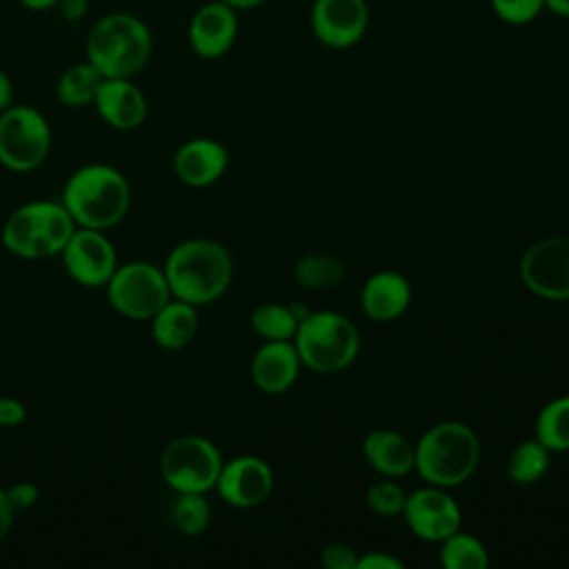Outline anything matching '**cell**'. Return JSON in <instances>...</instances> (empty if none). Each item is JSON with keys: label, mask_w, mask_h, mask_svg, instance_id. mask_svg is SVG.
I'll return each instance as SVG.
<instances>
[{"label": "cell", "mask_w": 569, "mask_h": 569, "mask_svg": "<svg viewBox=\"0 0 569 569\" xmlns=\"http://www.w3.org/2000/svg\"><path fill=\"white\" fill-rule=\"evenodd\" d=\"M171 298L193 307L216 302L231 284L233 262L229 251L207 238H193L176 244L162 264Z\"/></svg>", "instance_id": "1"}, {"label": "cell", "mask_w": 569, "mask_h": 569, "mask_svg": "<svg viewBox=\"0 0 569 569\" xmlns=\"http://www.w3.org/2000/svg\"><path fill=\"white\" fill-rule=\"evenodd\" d=\"M60 202L69 209L78 227L111 229L131 207V187L124 173L104 162L76 169L62 189Z\"/></svg>", "instance_id": "2"}, {"label": "cell", "mask_w": 569, "mask_h": 569, "mask_svg": "<svg viewBox=\"0 0 569 569\" xmlns=\"http://www.w3.org/2000/svg\"><path fill=\"white\" fill-rule=\"evenodd\" d=\"M84 51L104 78H133L151 58L153 36L142 18L111 11L91 24Z\"/></svg>", "instance_id": "3"}, {"label": "cell", "mask_w": 569, "mask_h": 569, "mask_svg": "<svg viewBox=\"0 0 569 569\" xmlns=\"http://www.w3.org/2000/svg\"><path fill=\"white\" fill-rule=\"evenodd\" d=\"M478 460L480 442L476 431L460 420H445L420 436L413 469L427 485L451 489L473 476Z\"/></svg>", "instance_id": "4"}, {"label": "cell", "mask_w": 569, "mask_h": 569, "mask_svg": "<svg viewBox=\"0 0 569 569\" xmlns=\"http://www.w3.org/2000/svg\"><path fill=\"white\" fill-rule=\"evenodd\" d=\"M300 362L316 373L347 369L360 351L356 325L336 311H309L293 336Z\"/></svg>", "instance_id": "5"}, {"label": "cell", "mask_w": 569, "mask_h": 569, "mask_svg": "<svg viewBox=\"0 0 569 569\" xmlns=\"http://www.w3.org/2000/svg\"><path fill=\"white\" fill-rule=\"evenodd\" d=\"M220 449L204 436H178L160 453V476L176 493H207L216 489L222 469Z\"/></svg>", "instance_id": "6"}, {"label": "cell", "mask_w": 569, "mask_h": 569, "mask_svg": "<svg viewBox=\"0 0 569 569\" xmlns=\"http://www.w3.org/2000/svg\"><path fill=\"white\" fill-rule=\"evenodd\" d=\"M51 151V127L31 104H9L0 111V164L27 173L38 169Z\"/></svg>", "instance_id": "7"}, {"label": "cell", "mask_w": 569, "mask_h": 569, "mask_svg": "<svg viewBox=\"0 0 569 569\" xmlns=\"http://www.w3.org/2000/svg\"><path fill=\"white\" fill-rule=\"evenodd\" d=\"M104 289L109 305L129 320H151L171 300L162 267L144 260L118 264Z\"/></svg>", "instance_id": "8"}, {"label": "cell", "mask_w": 569, "mask_h": 569, "mask_svg": "<svg viewBox=\"0 0 569 569\" xmlns=\"http://www.w3.org/2000/svg\"><path fill=\"white\" fill-rule=\"evenodd\" d=\"M518 273L531 293L545 300H569V238L549 236L529 244Z\"/></svg>", "instance_id": "9"}, {"label": "cell", "mask_w": 569, "mask_h": 569, "mask_svg": "<svg viewBox=\"0 0 569 569\" xmlns=\"http://www.w3.org/2000/svg\"><path fill=\"white\" fill-rule=\"evenodd\" d=\"M64 271L82 287H104L118 267L113 242L100 229L78 227L60 253Z\"/></svg>", "instance_id": "10"}, {"label": "cell", "mask_w": 569, "mask_h": 569, "mask_svg": "<svg viewBox=\"0 0 569 569\" xmlns=\"http://www.w3.org/2000/svg\"><path fill=\"white\" fill-rule=\"evenodd\" d=\"M402 516L416 538L425 542H442L460 529L462 513L458 502L436 485L411 491L405 500Z\"/></svg>", "instance_id": "11"}, {"label": "cell", "mask_w": 569, "mask_h": 569, "mask_svg": "<svg viewBox=\"0 0 569 569\" xmlns=\"http://www.w3.org/2000/svg\"><path fill=\"white\" fill-rule=\"evenodd\" d=\"M311 31L329 49H349L362 40L369 27L367 0H313Z\"/></svg>", "instance_id": "12"}, {"label": "cell", "mask_w": 569, "mask_h": 569, "mask_svg": "<svg viewBox=\"0 0 569 569\" xmlns=\"http://www.w3.org/2000/svg\"><path fill=\"white\" fill-rule=\"evenodd\" d=\"M273 485V469L267 460L258 456H236L222 462L216 491L227 505L251 509L271 496Z\"/></svg>", "instance_id": "13"}, {"label": "cell", "mask_w": 569, "mask_h": 569, "mask_svg": "<svg viewBox=\"0 0 569 569\" xmlns=\"http://www.w3.org/2000/svg\"><path fill=\"white\" fill-rule=\"evenodd\" d=\"M238 36V13L222 0L204 2L191 16L187 38L191 49L204 58H222L236 42Z\"/></svg>", "instance_id": "14"}, {"label": "cell", "mask_w": 569, "mask_h": 569, "mask_svg": "<svg viewBox=\"0 0 569 569\" xmlns=\"http://www.w3.org/2000/svg\"><path fill=\"white\" fill-rule=\"evenodd\" d=\"M98 116L118 131H133L147 120V98L131 78H104L93 100Z\"/></svg>", "instance_id": "15"}, {"label": "cell", "mask_w": 569, "mask_h": 569, "mask_svg": "<svg viewBox=\"0 0 569 569\" xmlns=\"http://www.w3.org/2000/svg\"><path fill=\"white\" fill-rule=\"evenodd\" d=\"M229 167V151L213 138H191L173 156V173L187 187H209L218 182Z\"/></svg>", "instance_id": "16"}, {"label": "cell", "mask_w": 569, "mask_h": 569, "mask_svg": "<svg viewBox=\"0 0 569 569\" xmlns=\"http://www.w3.org/2000/svg\"><path fill=\"white\" fill-rule=\"evenodd\" d=\"M300 356L293 340H264V345L253 353L249 373L253 385L269 393H284L300 373Z\"/></svg>", "instance_id": "17"}, {"label": "cell", "mask_w": 569, "mask_h": 569, "mask_svg": "<svg viewBox=\"0 0 569 569\" xmlns=\"http://www.w3.org/2000/svg\"><path fill=\"white\" fill-rule=\"evenodd\" d=\"M411 302L409 280L391 269L376 271L360 291V307L373 322H391L400 318Z\"/></svg>", "instance_id": "18"}, {"label": "cell", "mask_w": 569, "mask_h": 569, "mask_svg": "<svg viewBox=\"0 0 569 569\" xmlns=\"http://www.w3.org/2000/svg\"><path fill=\"white\" fill-rule=\"evenodd\" d=\"M365 460L387 478L407 476L416 462V445L396 429H371L362 440Z\"/></svg>", "instance_id": "19"}, {"label": "cell", "mask_w": 569, "mask_h": 569, "mask_svg": "<svg viewBox=\"0 0 569 569\" xmlns=\"http://www.w3.org/2000/svg\"><path fill=\"white\" fill-rule=\"evenodd\" d=\"M149 322L153 342L160 349L178 351L191 345L198 333V307L171 298Z\"/></svg>", "instance_id": "20"}, {"label": "cell", "mask_w": 569, "mask_h": 569, "mask_svg": "<svg viewBox=\"0 0 569 569\" xmlns=\"http://www.w3.org/2000/svg\"><path fill=\"white\" fill-rule=\"evenodd\" d=\"M38 236H36V260L60 256L69 238L78 229L69 209L62 202L36 200Z\"/></svg>", "instance_id": "21"}, {"label": "cell", "mask_w": 569, "mask_h": 569, "mask_svg": "<svg viewBox=\"0 0 569 569\" xmlns=\"http://www.w3.org/2000/svg\"><path fill=\"white\" fill-rule=\"evenodd\" d=\"M102 80L104 76L89 60H84L62 71L56 84V96L64 107H87L93 104Z\"/></svg>", "instance_id": "22"}, {"label": "cell", "mask_w": 569, "mask_h": 569, "mask_svg": "<svg viewBox=\"0 0 569 569\" xmlns=\"http://www.w3.org/2000/svg\"><path fill=\"white\" fill-rule=\"evenodd\" d=\"M36 236H38V216H36V202L20 204L9 213L2 227V244L9 253L36 260Z\"/></svg>", "instance_id": "23"}, {"label": "cell", "mask_w": 569, "mask_h": 569, "mask_svg": "<svg viewBox=\"0 0 569 569\" xmlns=\"http://www.w3.org/2000/svg\"><path fill=\"white\" fill-rule=\"evenodd\" d=\"M347 269L338 256L331 253H307L293 267V278L305 289H331L342 282Z\"/></svg>", "instance_id": "24"}, {"label": "cell", "mask_w": 569, "mask_h": 569, "mask_svg": "<svg viewBox=\"0 0 569 569\" xmlns=\"http://www.w3.org/2000/svg\"><path fill=\"white\" fill-rule=\"evenodd\" d=\"M551 451L538 440L518 442L507 458V473L516 485H533L549 471Z\"/></svg>", "instance_id": "25"}, {"label": "cell", "mask_w": 569, "mask_h": 569, "mask_svg": "<svg viewBox=\"0 0 569 569\" xmlns=\"http://www.w3.org/2000/svg\"><path fill=\"white\" fill-rule=\"evenodd\" d=\"M533 431L549 451H569V393L540 409Z\"/></svg>", "instance_id": "26"}, {"label": "cell", "mask_w": 569, "mask_h": 569, "mask_svg": "<svg viewBox=\"0 0 569 569\" xmlns=\"http://www.w3.org/2000/svg\"><path fill=\"white\" fill-rule=\"evenodd\" d=\"M440 562L445 569H485L489 553L476 536L458 529L440 542Z\"/></svg>", "instance_id": "27"}, {"label": "cell", "mask_w": 569, "mask_h": 569, "mask_svg": "<svg viewBox=\"0 0 569 569\" xmlns=\"http://www.w3.org/2000/svg\"><path fill=\"white\" fill-rule=\"evenodd\" d=\"M251 329L264 340H293L300 318L296 311L280 302H264L251 311Z\"/></svg>", "instance_id": "28"}, {"label": "cell", "mask_w": 569, "mask_h": 569, "mask_svg": "<svg viewBox=\"0 0 569 569\" xmlns=\"http://www.w3.org/2000/svg\"><path fill=\"white\" fill-rule=\"evenodd\" d=\"M171 520L182 536L196 538L209 527L211 505L204 493H176L171 505Z\"/></svg>", "instance_id": "29"}, {"label": "cell", "mask_w": 569, "mask_h": 569, "mask_svg": "<svg viewBox=\"0 0 569 569\" xmlns=\"http://www.w3.org/2000/svg\"><path fill=\"white\" fill-rule=\"evenodd\" d=\"M367 507L378 513V516H385V518H393L398 513H402V507H405V500H407V493L405 489L393 482V480H380V482H373L369 489H367Z\"/></svg>", "instance_id": "30"}, {"label": "cell", "mask_w": 569, "mask_h": 569, "mask_svg": "<svg viewBox=\"0 0 569 569\" xmlns=\"http://www.w3.org/2000/svg\"><path fill=\"white\" fill-rule=\"evenodd\" d=\"M493 13L507 24H529L545 9V0H489Z\"/></svg>", "instance_id": "31"}, {"label": "cell", "mask_w": 569, "mask_h": 569, "mask_svg": "<svg viewBox=\"0 0 569 569\" xmlns=\"http://www.w3.org/2000/svg\"><path fill=\"white\" fill-rule=\"evenodd\" d=\"M320 565L325 569H356L358 565V551L340 540L327 542L320 549Z\"/></svg>", "instance_id": "32"}, {"label": "cell", "mask_w": 569, "mask_h": 569, "mask_svg": "<svg viewBox=\"0 0 569 569\" xmlns=\"http://www.w3.org/2000/svg\"><path fill=\"white\" fill-rule=\"evenodd\" d=\"M4 493L16 513L33 507L40 498V489L29 480H20V482H13L11 487H4Z\"/></svg>", "instance_id": "33"}, {"label": "cell", "mask_w": 569, "mask_h": 569, "mask_svg": "<svg viewBox=\"0 0 569 569\" xmlns=\"http://www.w3.org/2000/svg\"><path fill=\"white\" fill-rule=\"evenodd\" d=\"M27 420V407L13 396L0 398V427H20Z\"/></svg>", "instance_id": "34"}, {"label": "cell", "mask_w": 569, "mask_h": 569, "mask_svg": "<svg viewBox=\"0 0 569 569\" xmlns=\"http://www.w3.org/2000/svg\"><path fill=\"white\" fill-rule=\"evenodd\" d=\"M356 569H405V562L387 551H367L358 556Z\"/></svg>", "instance_id": "35"}, {"label": "cell", "mask_w": 569, "mask_h": 569, "mask_svg": "<svg viewBox=\"0 0 569 569\" xmlns=\"http://www.w3.org/2000/svg\"><path fill=\"white\" fill-rule=\"evenodd\" d=\"M89 4H91V0H58L56 9L62 16V20L78 22V20H82L87 16Z\"/></svg>", "instance_id": "36"}, {"label": "cell", "mask_w": 569, "mask_h": 569, "mask_svg": "<svg viewBox=\"0 0 569 569\" xmlns=\"http://www.w3.org/2000/svg\"><path fill=\"white\" fill-rule=\"evenodd\" d=\"M13 516L16 511L11 509L9 500H7V493H4V487H0V542L7 538L11 525H13Z\"/></svg>", "instance_id": "37"}, {"label": "cell", "mask_w": 569, "mask_h": 569, "mask_svg": "<svg viewBox=\"0 0 569 569\" xmlns=\"http://www.w3.org/2000/svg\"><path fill=\"white\" fill-rule=\"evenodd\" d=\"M13 104V84L11 78L0 69V111Z\"/></svg>", "instance_id": "38"}, {"label": "cell", "mask_w": 569, "mask_h": 569, "mask_svg": "<svg viewBox=\"0 0 569 569\" xmlns=\"http://www.w3.org/2000/svg\"><path fill=\"white\" fill-rule=\"evenodd\" d=\"M545 9L553 16L569 18V0H545Z\"/></svg>", "instance_id": "39"}, {"label": "cell", "mask_w": 569, "mask_h": 569, "mask_svg": "<svg viewBox=\"0 0 569 569\" xmlns=\"http://www.w3.org/2000/svg\"><path fill=\"white\" fill-rule=\"evenodd\" d=\"M22 7H27L29 11H49L56 9L58 0H20Z\"/></svg>", "instance_id": "40"}, {"label": "cell", "mask_w": 569, "mask_h": 569, "mask_svg": "<svg viewBox=\"0 0 569 569\" xmlns=\"http://www.w3.org/2000/svg\"><path fill=\"white\" fill-rule=\"evenodd\" d=\"M222 2H227L229 7H233V9L238 11V9H253V7H260V4H264L267 0H222Z\"/></svg>", "instance_id": "41"}]
</instances>
